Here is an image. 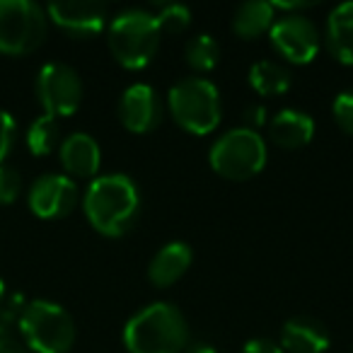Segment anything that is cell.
Listing matches in <instances>:
<instances>
[{
    "label": "cell",
    "mask_w": 353,
    "mask_h": 353,
    "mask_svg": "<svg viewBox=\"0 0 353 353\" xmlns=\"http://www.w3.org/2000/svg\"><path fill=\"white\" fill-rule=\"evenodd\" d=\"M83 211L90 225L104 237H121L136 225L141 213V192L128 174L94 176L85 189Z\"/></svg>",
    "instance_id": "cell-1"
},
{
    "label": "cell",
    "mask_w": 353,
    "mask_h": 353,
    "mask_svg": "<svg viewBox=\"0 0 353 353\" xmlns=\"http://www.w3.org/2000/svg\"><path fill=\"white\" fill-rule=\"evenodd\" d=\"M128 353H184L189 346V322L172 303H150L123 327Z\"/></svg>",
    "instance_id": "cell-2"
},
{
    "label": "cell",
    "mask_w": 353,
    "mask_h": 353,
    "mask_svg": "<svg viewBox=\"0 0 353 353\" xmlns=\"http://www.w3.org/2000/svg\"><path fill=\"white\" fill-rule=\"evenodd\" d=\"M162 32L150 10L131 8L119 12L107 27V44L117 63L126 70H143L160 49Z\"/></svg>",
    "instance_id": "cell-3"
},
{
    "label": "cell",
    "mask_w": 353,
    "mask_h": 353,
    "mask_svg": "<svg viewBox=\"0 0 353 353\" xmlns=\"http://www.w3.org/2000/svg\"><path fill=\"white\" fill-rule=\"evenodd\" d=\"M167 109L179 128L192 136H208L218 128L223 117L221 92L201 75L176 80L167 92Z\"/></svg>",
    "instance_id": "cell-4"
},
{
    "label": "cell",
    "mask_w": 353,
    "mask_h": 353,
    "mask_svg": "<svg viewBox=\"0 0 353 353\" xmlns=\"http://www.w3.org/2000/svg\"><path fill=\"white\" fill-rule=\"evenodd\" d=\"M17 329L32 353H68L75 343L73 317L51 300H30L22 310Z\"/></svg>",
    "instance_id": "cell-5"
},
{
    "label": "cell",
    "mask_w": 353,
    "mask_h": 353,
    "mask_svg": "<svg viewBox=\"0 0 353 353\" xmlns=\"http://www.w3.org/2000/svg\"><path fill=\"white\" fill-rule=\"evenodd\" d=\"M266 157H269L266 141L259 136V131H252L247 126L223 133L208 152L211 170L230 182H245L256 176L266 167Z\"/></svg>",
    "instance_id": "cell-6"
},
{
    "label": "cell",
    "mask_w": 353,
    "mask_h": 353,
    "mask_svg": "<svg viewBox=\"0 0 353 353\" xmlns=\"http://www.w3.org/2000/svg\"><path fill=\"white\" fill-rule=\"evenodd\" d=\"M49 17L32 0H0V54L27 56L46 39Z\"/></svg>",
    "instance_id": "cell-7"
},
{
    "label": "cell",
    "mask_w": 353,
    "mask_h": 353,
    "mask_svg": "<svg viewBox=\"0 0 353 353\" xmlns=\"http://www.w3.org/2000/svg\"><path fill=\"white\" fill-rule=\"evenodd\" d=\"M37 99L46 117H73L83 104V80L65 63H46L37 73Z\"/></svg>",
    "instance_id": "cell-8"
},
{
    "label": "cell",
    "mask_w": 353,
    "mask_h": 353,
    "mask_svg": "<svg viewBox=\"0 0 353 353\" xmlns=\"http://www.w3.org/2000/svg\"><path fill=\"white\" fill-rule=\"evenodd\" d=\"M274 51L288 63L307 65L317 59L322 37L310 17L305 15H283L274 22L269 32Z\"/></svg>",
    "instance_id": "cell-9"
},
{
    "label": "cell",
    "mask_w": 353,
    "mask_h": 353,
    "mask_svg": "<svg viewBox=\"0 0 353 353\" xmlns=\"http://www.w3.org/2000/svg\"><path fill=\"white\" fill-rule=\"evenodd\" d=\"M78 199L80 192L75 179L65 174H56V172L41 174L27 194L30 211L41 221H59V218L70 216L73 208L78 206Z\"/></svg>",
    "instance_id": "cell-10"
},
{
    "label": "cell",
    "mask_w": 353,
    "mask_h": 353,
    "mask_svg": "<svg viewBox=\"0 0 353 353\" xmlns=\"http://www.w3.org/2000/svg\"><path fill=\"white\" fill-rule=\"evenodd\" d=\"M46 17L75 39H90L109 27V10L97 0H63L46 8Z\"/></svg>",
    "instance_id": "cell-11"
},
{
    "label": "cell",
    "mask_w": 353,
    "mask_h": 353,
    "mask_svg": "<svg viewBox=\"0 0 353 353\" xmlns=\"http://www.w3.org/2000/svg\"><path fill=\"white\" fill-rule=\"evenodd\" d=\"M162 99L155 88L145 83H136L123 90L119 99V121L131 133H150L162 123Z\"/></svg>",
    "instance_id": "cell-12"
},
{
    "label": "cell",
    "mask_w": 353,
    "mask_h": 353,
    "mask_svg": "<svg viewBox=\"0 0 353 353\" xmlns=\"http://www.w3.org/2000/svg\"><path fill=\"white\" fill-rule=\"evenodd\" d=\"M59 160L70 179H94L102 165V150L90 133L78 131L61 141Z\"/></svg>",
    "instance_id": "cell-13"
},
{
    "label": "cell",
    "mask_w": 353,
    "mask_h": 353,
    "mask_svg": "<svg viewBox=\"0 0 353 353\" xmlns=\"http://www.w3.org/2000/svg\"><path fill=\"white\" fill-rule=\"evenodd\" d=\"M279 346L283 353H324L332 346V334L312 317H290L281 329Z\"/></svg>",
    "instance_id": "cell-14"
},
{
    "label": "cell",
    "mask_w": 353,
    "mask_h": 353,
    "mask_svg": "<svg viewBox=\"0 0 353 353\" xmlns=\"http://www.w3.org/2000/svg\"><path fill=\"white\" fill-rule=\"evenodd\" d=\"M314 136V119L300 109H281L269 121V138L281 150H300Z\"/></svg>",
    "instance_id": "cell-15"
},
{
    "label": "cell",
    "mask_w": 353,
    "mask_h": 353,
    "mask_svg": "<svg viewBox=\"0 0 353 353\" xmlns=\"http://www.w3.org/2000/svg\"><path fill=\"white\" fill-rule=\"evenodd\" d=\"M194 261V252L187 242H170L160 247L157 254L150 259L148 266V279L155 288H170L189 271Z\"/></svg>",
    "instance_id": "cell-16"
},
{
    "label": "cell",
    "mask_w": 353,
    "mask_h": 353,
    "mask_svg": "<svg viewBox=\"0 0 353 353\" xmlns=\"http://www.w3.org/2000/svg\"><path fill=\"white\" fill-rule=\"evenodd\" d=\"M324 44L329 54L343 65H353V0L336 6L327 17Z\"/></svg>",
    "instance_id": "cell-17"
},
{
    "label": "cell",
    "mask_w": 353,
    "mask_h": 353,
    "mask_svg": "<svg viewBox=\"0 0 353 353\" xmlns=\"http://www.w3.org/2000/svg\"><path fill=\"white\" fill-rule=\"evenodd\" d=\"M276 22V8L274 3L266 0H250L242 3L232 15V32L240 39H256V37L271 32Z\"/></svg>",
    "instance_id": "cell-18"
},
{
    "label": "cell",
    "mask_w": 353,
    "mask_h": 353,
    "mask_svg": "<svg viewBox=\"0 0 353 353\" xmlns=\"http://www.w3.org/2000/svg\"><path fill=\"white\" fill-rule=\"evenodd\" d=\"M290 83H293L290 70L276 61H256L250 68V85L261 97L285 94L290 90Z\"/></svg>",
    "instance_id": "cell-19"
},
{
    "label": "cell",
    "mask_w": 353,
    "mask_h": 353,
    "mask_svg": "<svg viewBox=\"0 0 353 353\" xmlns=\"http://www.w3.org/2000/svg\"><path fill=\"white\" fill-rule=\"evenodd\" d=\"M27 148H30L32 155L37 157H46L61 145V128H59V119L54 117H37L34 121L27 128Z\"/></svg>",
    "instance_id": "cell-20"
},
{
    "label": "cell",
    "mask_w": 353,
    "mask_h": 353,
    "mask_svg": "<svg viewBox=\"0 0 353 353\" xmlns=\"http://www.w3.org/2000/svg\"><path fill=\"white\" fill-rule=\"evenodd\" d=\"M184 59L196 73H211L221 61V46L211 34H196L184 46Z\"/></svg>",
    "instance_id": "cell-21"
},
{
    "label": "cell",
    "mask_w": 353,
    "mask_h": 353,
    "mask_svg": "<svg viewBox=\"0 0 353 353\" xmlns=\"http://www.w3.org/2000/svg\"><path fill=\"white\" fill-rule=\"evenodd\" d=\"M152 15H155L160 32H167V34H179L192 25V10L182 3H162Z\"/></svg>",
    "instance_id": "cell-22"
},
{
    "label": "cell",
    "mask_w": 353,
    "mask_h": 353,
    "mask_svg": "<svg viewBox=\"0 0 353 353\" xmlns=\"http://www.w3.org/2000/svg\"><path fill=\"white\" fill-rule=\"evenodd\" d=\"M25 305H27V300L22 293H8V298L0 303V341L10 339L12 327L20 324Z\"/></svg>",
    "instance_id": "cell-23"
},
{
    "label": "cell",
    "mask_w": 353,
    "mask_h": 353,
    "mask_svg": "<svg viewBox=\"0 0 353 353\" xmlns=\"http://www.w3.org/2000/svg\"><path fill=\"white\" fill-rule=\"evenodd\" d=\"M332 117L343 133L353 136V88L343 90V92H339L336 97H334Z\"/></svg>",
    "instance_id": "cell-24"
},
{
    "label": "cell",
    "mask_w": 353,
    "mask_h": 353,
    "mask_svg": "<svg viewBox=\"0 0 353 353\" xmlns=\"http://www.w3.org/2000/svg\"><path fill=\"white\" fill-rule=\"evenodd\" d=\"M22 192V176L15 167L3 165L0 167V206H10L17 201Z\"/></svg>",
    "instance_id": "cell-25"
},
{
    "label": "cell",
    "mask_w": 353,
    "mask_h": 353,
    "mask_svg": "<svg viewBox=\"0 0 353 353\" xmlns=\"http://www.w3.org/2000/svg\"><path fill=\"white\" fill-rule=\"evenodd\" d=\"M15 133H17V123L15 117L6 109H0V167L6 165L8 155L12 150V143H15Z\"/></svg>",
    "instance_id": "cell-26"
},
{
    "label": "cell",
    "mask_w": 353,
    "mask_h": 353,
    "mask_svg": "<svg viewBox=\"0 0 353 353\" xmlns=\"http://www.w3.org/2000/svg\"><path fill=\"white\" fill-rule=\"evenodd\" d=\"M240 353H283V348L271 339H252L242 346Z\"/></svg>",
    "instance_id": "cell-27"
},
{
    "label": "cell",
    "mask_w": 353,
    "mask_h": 353,
    "mask_svg": "<svg viewBox=\"0 0 353 353\" xmlns=\"http://www.w3.org/2000/svg\"><path fill=\"white\" fill-rule=\"evenodd\" d=\"M266 109L264 107H259V104H254V107H250L247 109V114H245V121H247V128H252V131H256V128L261 126V123L266 121Z\"/></svg>",
    "instance_id": "cell-28"
},
{
    "label": "cell",
    "mask_w": 353,
    "mask_h": 353,
    "mask_svg": "<svg viewBox=\"0 0 353 353\" xmlns=\"http://www.w3.org/2000/svg\"><path fill=\"white\" fill-rule=\"evenodd\" d=\"M312 6L314 3H305V0L303 3H279V0L274 3V8L279 12H295V15H298L300 10H307V8H312Z\"/></svg>",
    "instance_id": "cell-29"
},
{
    "label": "cell",
    "mask_w": 353,
    "mask_h": 353,
    "mask_svg": "<svg viewBox=\"0 0 353 353\" xmlns=\"http://www.w3.org/2000/svg\"><path fill=\"white\" fill-rule=\"evenodd\" d=\"M0 353H30L27 346L17 343L15 339H6V341H0Z\"/></svg>",
    "instance_id": "cell-30"
},
{
    "label": "cell",
    "mask_w": 353,
    "mask_h": 353,
    "mask_svg": "<svg viewBox=\"0 0 353 353\" xmlns=\"http://www.w3.org/2000/svg\"><path fill=\"white\" fill-rule=\"evenodd\" d=\"M184 353H218V351H216V346H211V343L199 341V343H189Z\"/></svg>",
    "instance_id": "cell-31"
},
{
    "label": "cell",
    "mask_w": 353,
    "mask_h": 353,
    "mask_svg": "<svg viewBox=\"0 0 353 353\" xmlns=\"http://www.w3.org/2000/svg\"><path fill=\"white\" fill-rule=\"evenodd\" d=\"M8 298V288H6V281L0 279V303H3V300Z\"/></svg>",
    "instance_id": "cell-32"
},
{
    "label": "cell",
    "mask_w": 353,
    "mask_h": 353,
    "mask_svg": "<svg viewBox=\"0 0 353 353\" xmlns=\"http://www.w3.org/2000/svg\"><path fill=\"white\" fill-rule=\"evenodd\" d=\"M351 353H353V351H351Z\"/></svg>",
    "instance_id": "cell-33"
}]
</instances>
